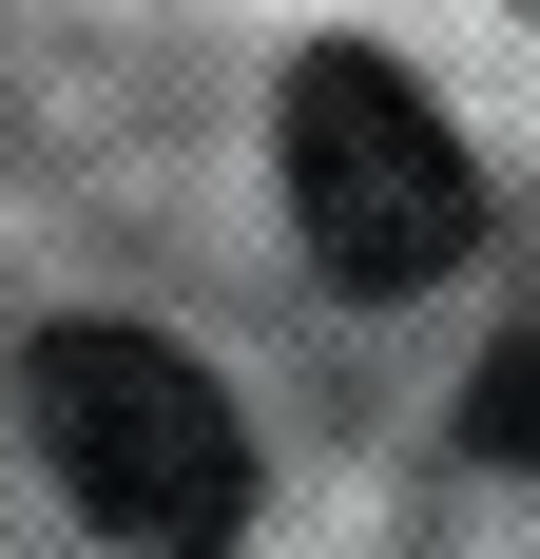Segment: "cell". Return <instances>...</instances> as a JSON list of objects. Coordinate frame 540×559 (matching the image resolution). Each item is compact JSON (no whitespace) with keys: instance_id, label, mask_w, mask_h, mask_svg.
<instances>
[{"instance_id":"obj_3","label":"cell","mask_w":540,"mask_h":559,"mask_svg":"<svg viewBox=\"0 0 540 559\" xmlns=\"http://www.w3.org/2000/svg\"><path fill=\"white\" fill-rule=\"evenodd\" d=\"M463 444H483V463H540V309L483 347V405H463Z\"/></svg>"},{"instance_id":"obj_2","label":"cell","mask_w":540,"mask_h":559,"mask_svg":"<svg viewBox=\"0 0 540 559\" xmlns=\"http://www.w3.org/2000/svg\"><path fill=\"white\" fill-rule=\"evenodd\" d=\"M290 231H309V271L367 289V309H406V289L463 271L483 174H463L444 97H406V58H367V39L290 58Z\"/></svg>"},{"instance_id":"obj_1","label":"cell","mask_w":540,"mask_h":559,"mask_svg":"<svg viewBox=\"0 0 540 559\" xmlns=\"http://www.w3.org/2000/svg\"><path fill=\"white\" fill-rule=\"evenodd\" d=\"M39 463L78 483V521L136 540V559H213L232 521H251V425H232V386L193 347H155V329H58L39 347Z\"/></svg>"}]
</instances>
